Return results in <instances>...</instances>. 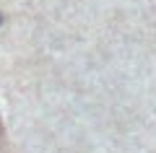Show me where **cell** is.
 <instances>
[{
	"label": "cell",
	"instance_id": "obj_1",
	"mask_svg": "<svg viewBox=\"0 0 156 153\" xmlns=\"http://www.w3.org/2000/svg\"><path fill=\"white\" fill-rule=\"evenodd\" d=\"M0 137H3V120H0Z\"/></svg>",
	"mask_w": 156,
	"mask_h": 153
}]
</instances>
